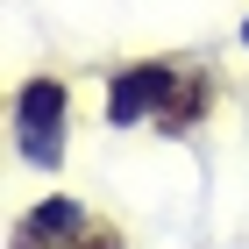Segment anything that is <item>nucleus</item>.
Here are the masks:
<instances>
[{"label": "nucleus", "mask_w": 249, "mask_h": 249, "mask_svg": "<svg viewBox=\"0 0 249 249\" xmlns=\"http://www.w3.org/2000/svg\"><path fill=\"white\" fill-rule=\"evenodd\" d=\"M207 100H213L207 71H178V78H171V100L157 107V128H164V135H185L192 121L207 114Z\"/></svg>", "instance_id": "7ed1b4c3"}, {"label": "nucleus", "mask_w": 249, "mask_h": 249, "mask_svg": "<svg viewBox=\"0 0 249 249\" xmlns=\"http://www.w3.org/2000/svg\"><path fill=\"white\" fill-rule=\"evenodd\" d=\"M171 64H128V71L114 78V93H107V114L114 121H142V114H157L164 100H171Z\"/></svg>", "instance_id": "f03ea898"}, {"label": "nucleus", "mask_w": 249, "mask_h": 249, "mask_svg": "<svg viewBox=\"0 0 249 249\" xmlns=\"http://www.w3.org/2000/svg\"><path fill=\"white\" fill-rule=\"evenodd\" d=\"M15 142L29 164H57L64 157V86L57 78H29L15 100Z\"/></svg>", "instance_id": "f257e3e1"}]
</instances>
